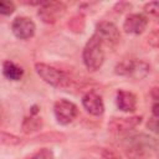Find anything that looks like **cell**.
I'll return each instance as SVG.
<instances>
[{
	"label": "cell",
	"instance_id": "1",
	"mask_svg": "<svg viewBox=\"0 0 159 159\" xmlns=\"http://www.w3.org/2000/svg\"><path fill=\"white\" fill-rule=\"evenodd\" d=\"M83 63L89 71H97L103 65L104 61V51H103V41L101 37L94 34L87 41L83 48Z\"/></svg>",
	"mask_w": 159,
	"mask_h": 159
},
{
	"label": "cell",
	"instance_id": "2",
	"mask_svg": "<svg viewBox=\"0 0 159 159\" xmlns=\"http://www.w3.org/2000/svg\"><path fill=\"white\" fill-rule=\"evenodd\" d=\"M36 73L48 84L57 87V88H66L71 86L72 80L67 73H65L61 70H57L50 65L46 63H36L35 65Z\"/></svg>",
	"mask_w": 159,
	"mask_h": 159
},
{
	"label": "cell",
	"instance_id": "3",
	"mask_svg": "<svg viewBox=\"0 0 159 159\" xmlns=\"http://www.w3.org/2000/svg\"><path fill=\"white\" fill-rule=\"evenodd\" d=\"M149 72V65L140 60H123L116 66V73L132 77L134 80L144 78Z\"/></svg>",
	"mask_w": 159,
	"mask_h": 159
},
{
	"label": "cell",
	"instance_id": "4",
	"mask_svg": "<svg viewBox=\"0 0 159 159\" xmlns=\"http://www.w3.org/2000/svg\"><path fill=\"white\" fill-rule=\"evenodd\" d=\"M66 12V5L61 1H46L40 6L39 16L46 24H55Z\"/></svg>",
	"mask_w": 159,
	"mask_h": 159
},
{
	"label": "cell",
	"instance_id": "5",
	"mask_svg": "<svg viewBox=\"0 0 159 159\" xmlns=\"http://www.w3.org/2000/svg\"><path fill=\"white\" fill-rule=\"evenodd\" d=\"M53 113L60 124H68L76 118L78 109L75 103L67 99H58L53 104Z\"/></svg>",
	"mask_w": 159,
	"mask_h": 159
},
{
	"label": "cell",
	"instance_id": "6",
	"mask_svg": "<svg viewBox=\"0 0 159 159\" xmlns=\"http://www.w3.org/2000/svg\"><path fill=\"white\" fill-rule=\"evenodd\" d=\"M94 34H97L101 37V40L103 41V43H107V45H116L120 39L118 27L111 21L98 22L96 26Z\"/></svg>",
	"mask_w": 159,
	"mask_h": 159
},
{
	"label": "cell",
	"instance_id": "7",
	"mask_svg": "<svg viewBox=\"0 0 159 159\" xmlns=\"http://www.w3.org/2000/svg\"><path fill=\"white\" fill-rule=\"evenodd\" d=\"M11 30L16 37L21 40H27L34 36L36 26L31 19L25 16H17L11 24Z\"/></svg>",
	"mask_w": 159,
	"mask_h": 159
},
{
	"label": "cell",
	"instance_id": "8",
	"mask_svg": "<svg viewBox=\"0 0 159 159\" xmlns=\"http://www.w3.org/2000/svg\"><path fill=\"white\" fill-rule=\"evenodd\" d=\"M148 25V19L142 14H130L125 17L123 24V30L127 34L139 35L142 34Z\"/></svg>",
	"mask_w": 159,
	"mask_h": 159
},
{
	"label": "cell",
	"instance_id": "9",
	"mask_svg": "<svg viewBox=\"0 0 159 159\" xmlns=\"http://www.w3.org/2000/svg\"><path fill=\"white\" fill-rule=\"evenodd\" d=\"M142 122V117L134 116V117H122V118H113L109 124L108 128L111 132L114 133H123L127 130H130L133 128H135L139 123Z\"/></svg>",
	"mask_w": 159,
	"mask_h": 159
},
{
	"label": "cell",
	"instance_id": "10",
	"mask_svg": "<svg viewBox=\"0 0 159 159\" xmlns=\"http://www.w3.org/2000/svg\"><path fill=\"white\" fill-rule=\"evenodd\" d=\"M82 104L84 109L92 116H101L104 112V104L99 94L96 92H88L82 98Z\"/></svg>",
	"mask_w": 159,
	"mask_h": 159
},
{
	"label": "cell",
	"instance_id": "11",
	"mask_svg": "<svg viewBox=\"0 0 159 159\" xmlns=\"http://www.w3.org/2000/svg\"><path fill=\"white\" fill-rule=\"evenodd\" d=\"M117 107L123 112H134L137 107V98L132 92L118 91L117 92Z\"/></svg>",
	"mask_w": 159,
	"mask_h": 159
},
{
	"label": "cell",
	"instance_id": "12",
	"mask_svg": "<svg viewBox=\"0 0 159 159\" xmlns=\"http://www.w3.org/2000/svg\"><path fill=\"white\" fill-rule=\"evenodd\" d=\"M2 73L7 80L19 81L24 75V70L20 66H17L16 63L6 60L2 62Z\"/></svg>",
	"mask_w": 159,
	"mask_h": 159
},
{
	"label": "cell",
	"instance_id": "13",
	"mask_svg": "<svg viewBox=\"0 0 159 159\" xmlns=\"http://www.w3.org/2000/svg\"><path fill=\"white\" fill-rule=\"evenodd\" d=\"M42 127V119L39 117H26L22 122V132L29 134L39 130Z\"/></svg>",
	"mask_w": 159,
	"mask_h": 159
},
{
	"label": "cell",
	"instance_id": "14",
	"mask_svg": "<svg viewBox=\"0 0 159 159\" xmlns=\"http://www.w3.org/2000/svg\"><path fill=\"white\" fill-rule=\"evenodd\" d=\"M68 26H70V29H71L72 31H75V32H81V31H83V29H84V19H83V16H82V15H78V16L72 17V19L70 20V22H68Z\"/></svg>",
	"mask_w": 159,
	"mask_h": 159
},
{
	"label": "cell",
	"instance_id": "15",
	"mask_svg": "<svg viewBox=\"0 0 159 159\" xmlns=\"http://www.w3.org/2000/svg\"><path fill=\"white\" fill-rule=\"evenodd\" d=\"M1 143L5 145H16L20 143V138L6 132H1Z\"/></svg>",
	"mask_w": 159,
	"mask_h": 159
},
{
	"label": "cell",
	"instance_id": "16",
	"mask_svg": "<svg viewBox=\"0 0 159 159\" xmlns=\"http://www.w3.org/2000/svg\"><path fill=\"white\" fill-rule=\"evenodd\" d=\"M144 11L152 16H159V1H150L144 5Z\"/></svg>",
	"mask_w": 159,
	"mask_h": 159
},
{
	"label": "cell",
	"instance_id": "17",
	"mask_svg": "<svg viewBox=\"0 0 159 159\" xmlns=\"http://www.w3.org/2000/svg\"><path fill=\"white\" fill-rule=\"evenodd\" d=\"M101 159H122V157L119 155V153L112 148H106L103 149L102 154H101Z\"/></svg>",
	"mask_w": 159,
	"mask_h": 159
},
{
	"label": "cell",
	"instance_id": "18",
	"mask_svg": "<svg viewBox=\"0 0 159 159\" xmlns=\"http://www.w3.org/2000/svg\"><path fill=\"white\" fill-rule=\"evenodd\" d=\"M15 10V6L11 1H1L0 2V14L2 15H10Z\"/></svg>",
	"mask_w": 159,
	"mask_h": 159
},
{
	"label": "cell",
	"instance_id": "19",
	"mask_svg": "<svg viewBox=\"0 0 159 159\" xmlns=\"http://www.w3.org/2000/svg\"><path fill=\"white\" fill-rule=\"evenodd\" d=\"M30 159H53V153L50 150V149H41L40 152H37L32 158Z\"/></svg>",
	"mask_w": 159,
	"mask_h": 159
},
{
	"label": "cell",
	"instance_id": "20",
	"mask_svg": "<svg viewBox=\"0 0 159 159\" xmlns=\"http://www.w3.org/2000/svg\"><path fill=\"white\" fill-rule=\"evenodd\" d=\"M148 42L153 47H159V27L158 29H154L150 32V35L148 36Z\"/></svg>",
	"mask_w": 159,
	"mask_h": 159
},
{
	"label": "cell",
	"instance_id": "21",
	"mask_svg": "<svg viewBox=\"0 0 159 159\" xmlns=\"http://www.w3.org/2000/svg\"><path fill=\"white\" fill-rule=\"evenodd\" d=\"M147 127L149 128V130H152L153 133H155L159 137V118H152L148 120Z\"/></svg>",
	"mask_w": 159,
	"mask_h": 159
},
{
	"label": "cell",
	"instance_id": "22",
	"mask_svg": "<svg viewBox=\"0 0 159 159\" xmlns=\"http://www.w3.org/2000/svg\"><path fill=\"white\" fill-rule=\"evenodd\" d=\"M152 112L157 118H159V99H155V102L152 107Z\"/></svg>",
	"mask_w": 159,
	"mask_h": 159
},
{
	"label": "cell",
	"instance_id": "23",
	"mask_svg": "<svg viewBox=\"0 0 159 159\" xmlns=\"http://www.w3.org/2000/svg\"><path fill=\"white\" fill-rule=\"evenodd\" d=\"M158 158H159V152H158Z\"/></svg>",
	"mask_w": 159,
	"mask_h": 159
}]
</instances>
